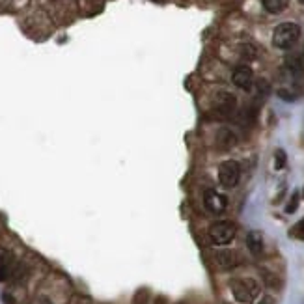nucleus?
I'll use <instances>...</instances> for the list:
<instances>
[{
    "label": "nucleus",
    "mask_w": 304,
    "mask_h": 304,
    "mask_svg": "<svg viewBox=\"0 0 304 304\" xmlns=\"http://www.w3.org/2000/svg\"><path fill=\"white\" fill-rule=\"evenodd\" d=\"M259 304H275V302H273V298L271 297H263V300H261Z\"/></svg>",
    "instance_id": "nucleus-21"
},
{
    "label": "nucleus",
    "mask_w": 304,
    "mask_h": 304,
    "mask_svg": "<svg viewBox=\"0 0 304 304\" xmlns=\"http://www.w3.org/2000/svg\"><path fill=\"white\" fill-rule=\"evenodd\" d=\"M291 235L297 237V239H302V241H304V218L291 230Z\"/></svg>",
    "instance_id": "nucleus-17"
},
{
    "label": "nucleus",
    "mask_w": 304,
    "mask_h": 304,
    "mask_svg": "<svg viewBox=\"0 0 304 304\" xmlns=\"http://www.w3.org/2000/svg\"><path fill=\"white\" fill-rule=\"evenodd\" d=\"M286 71L291 73L293 77L304 73V56H297V54H289L286 58Z\"/></svg>",
    "instance_id": "nucleus-10"
},
{
    "label": "nucleus",
    "mask_w": 304,
    "mask_h": 304,
    "mask_svg": "<svg viewBox=\"0 0 304 304\" xmlns=\"http://www.w3.org/2000/svg\"><path fill=\"white\" fill-rule=\"evenodd\" d=\"M237 144V137L230 129H220L217 134V146L220 149H231Z\"/></svg>",
    "instance_id": "nucleus-11"
},
{
    "label": "nucleus",
    "mask_w": 304,
    "mask_h": 304,
    "mask_svg": "<svg viewBox=\"0 0 304 304\" xmlns=\"http://www.w3.org/2000/svg\"><path fill=\"white\" fill-rule=\"evenodd\" d=\"M213 263L217 265V269L220 271H230L239 263V258H237L235 252L222 248V250H217V252L213 254Z\"/></svg>",
    "instance_id": "nucleus-7"
},
{
    "label": "nucleus",
    "mask_w": 304,
    "mask_h": 304,
    "mask_svg": "<svg viewBox=\"0 0 304 304\" xmlns=\"http://www.w3.org/2000/svg\"><path fill=\"white\" fill-rule=\"evenodd\" d=\"M247 247H248V250H250V254L252 256H261L263 254V235H261V231H258V230H254V231H250L247 235Z\"/></svg>",
    "instance_id": "nucleus-9"
},
{
    "label": "nucleus",
    "mask_w": 304,
    "mask_h": 304,
    "mask_svg": "<svg viewBox=\"0 0 304 304\" xmlns=\"http://www.w3.org/2000/svg\"><path fill=\"white\" fill-rule=\"evenodd\" d=\"M237 109V99L233 93L230 92H218L215 95V110L220 112L222 116L233 114Z\"/></svg>",
    "instance_id": "nucleus-6"
},
{
    "label": "nucleus",
    "mask_w": 304,
    "mask_h": 304,
    "mask_svg": "<svg viewBox=\"0 0 304 304\" xmlns=\"http://www.w3.org/2000/svg\"><path fill=\"white\" fill-rule=\"evenodd\" d=\"M2 300H4V302H6V304H13V298L10 297L8 293H4V295H2Z\"/></svg>",
    "instance_id": "nucleus-20"
},
{
    "label": "nucleus",
    "mask_w": 304,
    "mask_h": 304,
    "mask_svg": "<svg viewBox=\"0 0 304 304\" xmlns=\"http://www.w3.org/2000/svg\"><path fill=\"white\" fill-rule=\"evenodd\" d=\"M10 273H12L10 267H0V282L8 280V278H10Z\"/></svg>",
    "instance_id": "nucleus-19"
},
{
    "label": "nucleus",
    "mask_w": 304,
    "mask_h": 304,
    "mask_svg": "<svg viewBox=\"0 0 304 304\" xmlns=\"http://www.w3.org/2000/svg\"><path fill=\"white\" fill-rule=\"evenodd\" d=\"M286 166V151L284 149H276L275 153V168L276 170H282Z\"/></svg>",
    "instance_id": "nucleus-15"
},
{
    "label": "nucleus",
    "mask_w": 304,
    "mask_h": 304,
    "mask_svg": "<svg viewBox=\"0 0 304 304\" xmlns=\"http://www.w3.org/2000/svg\"><path fill=\"white\" fill-rule=\"evenodd\" d=\"M231 82L235 84L237 88H241L245 92L252 90L254 86V73L250 65H237L231 73Z\"/></svg>",
    "instance_id": "nucleus-5"
},
{
    "label": "nucleus",
    "mask_w": 304,
    "mask_h": 304,
    "mask_svg": "<svg viewBox=\"0 0 304 304\" xmlns=\"http://www.w3.org/2000/svg\"><path fill=\"white\" fill-rule=\"evenodd\" d=\"M38 304H52V302H51V300H49L47 297H41V298H40V302H38Z\"/></svg>",
    "instance_id": "nucleus-22"
},
{
    "label": "nucleus",
    "mask_w": 304,
    "mask_h": 304,
    "mask_svg": "<svg viewBox=\"0 0 304 304\" xmlns=\"http://www.w3.org/2000/svg\"><path fill=\"white\" fill-rule=\"evenodd\" d=\"M241 179V166L235 161H224L218 166V181L224 189H233Z\"/></svg>",
    "instance_id": "nucleus-4"
},
{
    "label": "nucleus",
    "mask_w": 304,
    "mask_h": 304,
    "mask_svg": "<svg viewBox=\"0 0 304 304\" xmlns=\"http://www.w3.org/2000/svg\"><path fill=\"white\" fill-rule=\"evenodd\" d=\"M12 263H13L12 252L0 247V267H10V269H12Z\"/></svg>",
    "instance_id": "nucleus-14"
},
{
    "label": "nucleus",
    "mask_w": 304,
    "mask_h": 304,
    "mask_svg": "<svg viewBox=\"0 0 304 304\" xmlns=\"http://www.w3.org/2000/svg\"><path fill=\"white\" fill-rule=\"evenodd\" d=\"M230 289L233 297L243 304H250L254 298L259 297V291H261L259 284L254 278H235V280H231Z\"/></svg>",
    "instance_id": "nucleus-2"
},
{
    "label": "nucleus",
    "mask_w": 304,
    "mask_h": 304,
    "mask_svg": "<svg viewBox=\"0 0 304 304\" xmlns=\"http://www.w3.org/2000/svg\"><path fill=\"white\" fill-rule=\"evenodd\" d=\"M235 224L230 220H218V222L211 224L209 228V239L213 245L217 247H224V245H230L235 237Z\"/></svg>",
    "instance_id": "nucleus-3"
},
{
    "label": "nucleus",
    "mask_w": 304,
    "mask_h": 304,
    "mask_svg": "<svg viewBox=\"0 0 304 304\" xmlns=\"http://www.w3.org/2000/svg\"><path fill=\"white\" fill-rule=\"evenodd\" d=\"M206 207L207 211H211L213 215H220L226 211L228 207V198L217 190H207L206 192Z\"/></svg>",
    "instance_id": "nucleus-8"
},
{
    "label": "nucleus",
    "mask_w": 304,
    "mask_h": 304,
    "mask_svg": "<svg viewBox=\"0 0 304 304\" xmlns=\"http://www.w3.org/2000/svg\"><path fill=\"white\" fill-rule=\"evenodd\" d=\"M239 54H241V58H245V60H254V58L258 56V51H256V47L250 45V43H243V45H239Z\"/></svg>",
    "instance_id": "nucleus-13"
},
{
    "label": "nucleus",
    "mask_w": 304,
    "mask_h": 304,
    "mask_svg": "<svg viewBox=\"0 0 304 304\" xmlns=\"http://www.w3.org/2000/svg\"><path fill=\"white\" fill-rule=\"evenodd\" d=\"M302 194H304V192H302Z\"/></svg>",
    "instance_id": "nucleus-24"
},
{
    "label": "nucleus",
    "mask_w": 304,
    "mask_h": 304,
    "mask_svg": "<svg viewBox=\"0 0 304 304\" xmlns=\"http://www.w3.org/2000/svg\"><path fill=\"white\" fill-rule=\"evenodd\" d=\"M278 95H280L282 99H286V101H295V99H297L295 92H291V90H286V88L278 90Z\"/></svg>",
    "instance_id": "nucleus-18"
},
{
    "label": "nucleus",
    "mask_w": 304,
    "mask_h": 304,
    "mask_svg": "<svg viewBox=\"0 0 304 304\" xmlns=\"http://www.w3.org/2000/svg\"><path fill=\"white\" fill-rule=\"evenodd\" d=\"M300 38V26L295 23H282L278 24L273 32V45L276 49H282V51H287L291 49L295 43Z\"/></svg>",
    "instance_id": "nucleus-1"
},
{
    "label": "nucleus",
    "mask_w": 304,
    "mask_h": 304,
    "mask_svg": "<svg viewBox=\"0 0 304 304\" xmlns=\"http://www.w3.org/2000/svg\"><path fill=\"white\" fill-rule=\"evenodd\" d=\"M263 2V8L269 13H282L287 8V0H261Z\"/></svg>",
    "instance_id": "nucleus-12"
},
{
    "label": "nucleus",
    "mask_w": 304,
    "mask_h": 304,
    "mask_svg": "<svg viewBox=\"0 0 304 304\" xmlns=\"http://www.w3.org/2000/svg\"><path fill=\"white\" fill-rule=\"evenodd\" d=\"M297 207H298V192H295V194L291 196V200H289V204L286 206V213H295L297 211Z\"/></svg>",
    "instance_id": "nucleus-16"
},
{
    "label": "nucleus",
    "mask_w": 304,
    "mask_h": 304,
    "mask_svg": "<svg viewBox=\"0 0 304 304\" xmlns=\"http://www.w3.org/2000/svg\"><path fill=\"white\" fill-rule=\"evenodd\" d=\"M300 2H302V4H304V0H300Z\"/></svg>",
    "instance_id": "nucleus-23"
}]
</instances>
